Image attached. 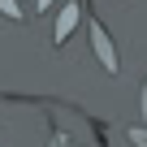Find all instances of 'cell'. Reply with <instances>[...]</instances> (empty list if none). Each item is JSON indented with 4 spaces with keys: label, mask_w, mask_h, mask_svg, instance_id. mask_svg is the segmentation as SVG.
I'll return each instance as SVG.
<instances>
[{
    "label": "cell",
    "mask_w": 147,
    "mask_h": 147,
    "mask_svg": "<svg viewBox=\"0 0 147 147\" xmlns=\"http://www.w3.org/2000/svg\"><path fill=\"white\" fill-rule=\"evenodd\" d=\"M35 5H39V9H52V0H35Z\"/></svg>",
    "instance_id": "cell-4"
},
{
    "label": "cell",
    "mask_w": 147,
    "mask_h": 147,
    "mask_svg": "<svg viewBox=\"0 0 147 147\" xmlns=\"http://www.w3.org/2000/svg\"><path fill=\"white\" fill-rule=\"evenodd\" d=\"M0 13H5L9 22H18L22 18V5H18V0H0Z\"/></svg>",
    "instance_id": "cell-3"
},
{
    "label": "cell",
    "mask_w": 147,
    "mask_h": 147,
    "mask_svg": "<svg viewBox=\"0 0 147 147\" xmlns=\"http://www.w3.org/2000/svg\"><path fill=\"white\" fill-rule=\"evenodd\" d=\"M78 18H82L78 0H69V5L61 9V18H56V26H52V39H56V43H65V39H69V30L78 26Z\"/></svg>",
    "instance_id": "cell-2"
},
{
    "label": "cell",
    "mask_w": 147,
    "mask_h": 147,
    "mask_svg": "<svg viewBox=\"0 0 147 147\" xmlns=\"http://www.w3.org/2000/svg\"><path fill=\"white\" fill-rule=\"evenodd\" d=\"M87 35H91V48H95V56H100V65H104V69L113 74V69H117V48H113V39L104 35V26H100L95 18L87 22Z\"/></svg>",
    "instance_id": "cell-1"
},
{
    "label": "cell",
    "mask_w": 147,
    "mask_h": 147,
    "mask_svg": "<svg viewBox=\"0 0 147 147\" xmlns=\"http://www.w3.org/2000/svg\"><path fill=\"white\" fill-rule=\"evenodd\" d=\"M143 113H147V95H143Z\"/></svg>",
    "instance_id": "cell-5"
}]
</instances>
